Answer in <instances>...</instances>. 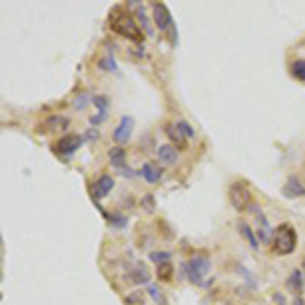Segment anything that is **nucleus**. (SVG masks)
<instances>
[{
  "mask_svg": "<svg viewBox=\"0 0 305 305\" xmlns=\"http://www.w3.org/2000/svg\"><path fill=\"white\" fill-rule=\"evenodd\" d=\"M110 29L116 33V35H122L130 41H137L141 43L143 41V33H141V27L137 25V20L122 8H116L110 16Z\"/></svg>",
  "mask_w": 305,
  "mask_h": 305,
  "instance_id": "nucleus-1",
  "label": "nucleus"
},
{
  "mask_svg": "<svg viewBox=\"0 0 305 305\" xmlns=\"http://www.w3.org/2000/svg\"><path fill=\"white\" fill-rule=\"evenodd\" d=\"M297 246V232L291 224H281L275 230L273 236V248L277 254H291Z\"/></svg>",
  "mask_w": 305,
  "mask_h": 305,
  "instance_id": "nucleus-2",
  "label": "nucleus"
},
{
  "mask_svg": "<svg viewBox=\"0 0 305 305\" xmlns=\"http://www.w3.org/2000/svg\"><path fill=\"white\" fill-rule=\"evenodd\" d=\"M228 198H230V204L238 210V212H244L246 208H250L252 204V193H250V189L242 183V181H236V183H232L228 189Z\"/></svg>",
  "mask_w": 305,
  "mask_h": 305,
  "instance_id": "nucleus-3",
  "label": "nucleus"
},
{
  "mask_svg": "<svg viewBox=\"0 0 305 305\" xmlns=\"http://www.w3.org/2000/svg\"><path fill=\"white\" fill-rule=\"evenodd\" d=\"M210 269V263H208V258H204V256H195V258H191V260H187L185 265H183V271H185V275H187V279L193 283V285H202L204 281V273Z\"/></svg>",
  "mask_w": 305,
  "mask_h": 305,
  "instance_id": "nucleus-4",
  "label": "nucleus"
},
{
  "mask_svg": "<svg viewBox=\"0 0 305 305\" xmlns=\"http://www.w3.org/2000/svg\"><path fill=\"white\" fill-rule=\"evenodd\" d=\"M68 126H70V118H68V116L53 114V116H47V118L37 126V130L43 133V135H51V133H63Z\"/></svg>",
  "mask_w": 305,
  "mask_h": 305,
  "instance_id": "nucleus-5",
  "label": "nucleus"
},
{
  "mask_svg": "<svg viewBox=\"0 0 305 305\" xmlns=\"http://www.w3.org/2000/svg\"><path fill=\"white\" fill-rule=\"evenodd\" d=\"M112 189H114V179H112L110 175H100L96 181L90 183V195H92L96 202L102 200V198H106Z\"/></svg>",
  "mask_w": 305,
  "mask_h": 305,
  "instance_id": "nucleus-6",
  "label": "nucleus"
},
{
  "mask_svg": "<svg viewBox=\"0 0 305 305\" xmlns=\"http://www.w3.org/2000/svg\"><path fill=\"white\" fill-rule=\"evenodd\" d=\"M133 128H135V120H133V116H122L120 122H118V126L114 128V135H112L118 147H120V145H126V143L130 141V137H133Z\"/></svg>",
  "mask_w": 305,
  "mask_h": 305,
  "instance_id": "nucleus-7",
  "label": "nucleus"
},
{
  "mask_svg": "<svg viewBox=\"0 0 305 305\" xmlns=\"http://www.w3.org/2000/svg\"><path fill=\"white\" fill-rule=\"evenodd\" d=\"M81 143H83V137H79V135H66V137H61L55 143L53 149L59 155H72V152H76L81 147Z\"/></svg>",
  "mask_w": 305,
  "mask_h": 305,
  "instance_id": "nucleus-8",
  "label": "nucleus"
},
{
  "mask_svg": "<svg viewBox=\"0 0 305 305\" xmlns=\"http://www.w3.org/2000/svg\"><path fill=\"white\" fill-rule=\"evenodd\" d=\"M152 20L159 29H167L171 25V10L163 2H152Z\"/></svg>",
  "mask_w": 305,
  "mask_h": 305,
  "instance_id": "nucleus-9",
  "label": "nucleus"
},
{
  "mask_svg": "<svg viewBox=\"0 0 305 305\" xmlns=\"http://www.w3.org/2000/svg\"><path fill=\"white\" fill-rule=\"evenodd\" d=\"M94 106L98 108V114L90 118V124H102L106 118H108V106H110V100L106 96H94L92 98Z\"/></svg>",
  "mask_w": 305,
  "mask_h": 305,
  "instance_id": "nucleus-10",
  "label": "nucleus"
},
{
  "mask_svg": "<svg viewBox=\"0 0 305 305\" xmlns=\"http://www.w3.org/2000/svg\"><path fill=\"white\" fill-rule=\"evenodd\" d=\"M283 195H285V198H291V200L305 195V185L301 183V179L295 177V175H291V177L285 181V185H283Z\"/></svg>",
  "mask_w": 305,
  "mask_h": 305,
  "instance_id": "nucleus-11",
  "label": "nucleus"
},
{
  "mask_svg": "<svg viewBox=\"0 0 305 305\" xmlns=\"http://www.w3.org/2000/svg\"><path fill=\"white\" fill-rule=\"evenodd\" d=\"M126 279H128L130 283H135V285H143V283H149L151 275H149V271H147L145 263H137V265H135V267L128 271Z\"/></svg>",
  "mask_w": 305,
  "mask_h": 305,
  "instance_id": "nucleus-12",
  "label": "nucleus"
},
{
  "mask_svg": "<svg viewBox=\"0 0 305 305\" xmlns=\"http://www.w3.org/2000/svg\"><path fill=\"white\" fill-rule=\"evenodd\" d=\"M287 289H289L295 297H301V293H303V273H301L299 269H295V271L289 275V279H287Z\"/></svg>",
  "mask_w": 305,
  "mask_h": 305,
  "instance_id": "nucleus-13",
  "label": "nucleus"
},
{
  "mask_svg": "<svg viewBox=\"0 0 305 305\" xmlns=\"http://www.w3.org/2000/svg\"><path fill=\"white\" fill-rule=\"evenodd\" d=\"M165 130H167V137L171 139V143H173V147H175L177 151L185 149V137L179 133L177 124H167V126H165Z\"/></svg>",
  "mask_w": 305,
  "mask_h": 305,
  "instance_id": "nucleus-14",
  "label": "nucleus"
},
{
  "mask_svg": "<svg viewBox=\"0 0 305 305\" xmlns=\"http://www.w3.org/2000/svg\"><path fill=\"white\" fill-rule=\"evenodd\" d=\"M141 173H143V177L147 179V183H159L161 177H163V169H161L159 165H155V163H147Z\"/></svg>",
  "mask_w": 305,
  "mask_h": 305,
  "instance_id": "nucleus-15",
  "label": "nucleus"
},
{
  "mask_svg": "<svg viewBox=\"0 0 305 305\" xmlns=\"http://www.w3.org/2000/svg\"><path fill=\"white\" fill-rule=\"evenodd\" d=\"M177 149L173 147V145H163V147H159V161L161 163H165V165H173V163H177Z\"/></svg>",
  "mask_w": 305,
  "mask_h": 305,
  "instance_id": "nucleus-16",
  "label": "nucleus"
},
{
  "mask_svg": "<svg viewBox=\"0 0 305 305\" xmlns=\"http://www.w3.org/2000/svg\"><path fill=\"white\" fill-rule=\"evenodd\" d=\"M108 157H110V163H112L116 169L122 171V169L126 167V152H124L122 147H114V149H110Z\"/></svg>",
  "mask_w": 305,
  "mask_h": 305,
  "instance_id": "nucleus-17",
  "label": "nucleus"
},
{
  "mask_svg": "<svg viewBox=\"0 0 305 305\" xmlns=\"http://www.w3.org/2000/svg\"><path fill=\"white\" fill-rule=\"evenodd\" d=\"M171 277H173V265H171V260L157 265V279H159V281L169 283V281H171Z\"/></svg>",
  "mask_w": 305,
  "mask_h": 305,
  "instance_id": "nucleus-18",
  "label": "nucleus"
},
{
  "mask_svg": "<svg viewBox=\"0 0 305 305\" xmlns=\"http://www.w3.org/2000/svg\"><path fill=\"white\" fill-rule=\"evenodd\" d=\"M238 230H240V234L248 240V244L256 250V248H258V238H256V234L250 230V226H248V224H244V222H238Z\"/></svg>",
  "mask_w": 305,
  "mask_h": 305,
  "instance_id": "nucleus-19",
  "label": "nucleus"
},
{
  "mask_svg": "<svg viewBox=\"0 0 305 305\" xmlns=\"http://www.w3.org/2000/svg\"><path fill=\"white\" fill-rule=\"evenodd\" d=\"M248 210L254 214V218H256V222H258V226H260V228L269 230V222H267V218H265V212H263V208H260L258 204H252Z\"/></svg>",
  "mask_w": 305,
  "mask_h": 305,
  "instance_id": "nucleus-20",
  "label": "nucleus"
},
{
  "mask_svg": "<svg viewBox=\"0 0 305 305\" xmlns=\"http://www.w3.org/2000/svg\"><path fill=\"white\" fill-rule=\"evenodd\" d=\"M291 74H293L295 79L305 81V59H297V61L291 63Z\"/></svg>",
  "mask_w": 305,
  "mask_h": 305,
  "instance_id": "nucleus-21",
  "label": "nucleus"
},
{
  "mask_svg": "<svg viewBox=\"0 0 305 305\" xmlns=\"http://www.w3.org/2000/svg\"><path fill=\"white\" fill-rule=\"evenodd\" d=\"M177 128H179V133L185 137V139H191L195 133H193V128H191V124H187L185 120H179L177 122Z\"/></svg>",
  "mask_w": 305,
  "mask_h": 305,
  "instance_id": "nucleus-22",
  "label": "nucleus"
},
{
  "mask_svg": "<svg viewBox=\"0 0 305 305\" xmlns=\"http://www.w3.org/2000/svg\"><path fill=\"white\" fill-rule=\"evenodd\" d=\"M149 295H151L159 305H165V297H163V293H161V289H159L157 285H149Z\"/></svg>",
  "mask_w": 305,
  "mask_h": 305,
  "instance_id": "nucleus-23",
  "label": "nucleus"
},
{
  "mask_svg": "<svg viewBox=\"0 0 305 305\" xmlns=\"http://www.w3.org/2000/svg\"><path fill=\"white\" fill-rule=\"evenodd\" d=\"M151 260L155 263H167V260H171V254L169 252H151Z\"/></svg>",
  "mask_w": 305,
  "mask_h": 305,
  "instance_id": "nucleus-24",
  "label": "nucleus"
},
{
  "mask_svg": "<svg viewBox=\"0 0 305 305\" xmlns=\"http://www.w3.org/2000/svg\"><path fill=\"white\" fill-rule=\"evenodd\" d=\"M143 208H145L147 212H155V198H152L151 193L145 195V200H143Z\"/></svg>",
  "mask_w": 305,
  "mask_h": 305,
  "instance_id": "nucleus-25",
  "label": "nucleus"
},
{
  "mask_svg": "<svg viewBox=\"0 0 305 305\" xmlns=\"http://www.w3.org/2000/svg\"><path fill=\"white\" fill-rule=\"evenodd\" d=\"M85 102H88V96H85V94H79V96H77V102L74 104V108H76V110H81V108L85 106Z\"/></svg>",
  "mask_w": 305,
  "mask_h": 305,
  "instance_id": "nucleus-26",
  "label": "nucleus"
},
{
  "mask_svg": "<svg viewBox=\"0 0 305 305\" xmlns=\"http://www.w3.org/2000/svg\"><path fill=\"white\" fill-rule=\"evenodd\" d=\"M273 297H275V301H277V303H279V305H287V303H285V301H283V295H281V293H275Z\"/></svg>",
  "mask_w": 305,
  "mask_h": 305,
  "instance_id": "nucleus-27",
  "label": "nucleus"
},
{
  "mask_svg": "<svg viewBox=\"0 0 305 305\" xmlns=\"http://www.w3.org/2000/svg\"><path fill=\"white\" fill-rule=\"evenodd\" d=\"M295 305H303V299L301 297H295Z\"/></svg>",
  "mask_w": 305,
  "mask_h": 305,
  "instance_id": "nucleus-28",
  "label": "nucleus"
},
{
  "mask_svg": "<svg viewBox=\"0 0 305 305\" xmlns=\"http://www.w3.org/2000/svg\"><path fill=\"white\" fill-rule=\"evenodd\" d=\"M303 267H305V258H303Z\"/></svg>",
  "mask_w": 305,
  "mask_h": 305,
  "instance_id": "nucleus-29",
  "label": "nucleus"
}]
</instances>
